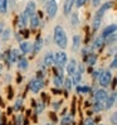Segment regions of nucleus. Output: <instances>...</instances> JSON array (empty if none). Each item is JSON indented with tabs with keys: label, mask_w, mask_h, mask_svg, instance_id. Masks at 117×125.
Here are the masks:
<instances>
[{
	"label": "nucleus",
	"mask_w": 117,
	"mask_h": 125,
	"mask_svg": "<svg viewBox=\"0 0 117 125\" xmlns=\"http://www.w3.org/2000/svg\"><path fill=\"white\" fill-rule=\"evenodd\" d=\"M27 115H28V116L32 115V111H30V110H28V111H27Z\"/></svg>",
	"instance_id": "obj_56"
},
{
	"label": "nucleus",
	"mask_w": 117,
	"mask_h": 125,
	"mask_svg": "<svg viewBox=\"0 0 117 125\" xmlns=\"http://www.w3.org/2000/svg\"><path fill=\"white\" fill-rule=\"evenodd\" d=\"M11 113H13V109H11V107H9V109H8V114L10 115Z\"/></svg>",
	"instance_id": "obj_55"
},
{
	"label": "nucleus",
	"mask_w": 117,
	"mask_h": 125,
	"mask_svg": "<svg viewBox=\"0 0 117 125\" xmlns=\"http://www.w3.org/2000/svg\"><path fill=\"white\" fill-rule=\"evenodd\" d=\"M102 73H103V70H97V71H93V72L91 73V75L93 76V78H94V80H97V81H98Z\"/></svg>",
	"instance_id": "obj_35"
},
{
	"label": "nucleus",
	"mask_w": 117,
	"mask_h": 125,
	"mask_svg": "<svg viewBox=\"0 0 117 125\" xmlns=\"http://www.w3.org/2000/svg\"><path fill=\"white\" fill-rule=\"evenodd\" d=\"M63 81H64L63 76L54 75V77H53V83H54V86H55V87H58V89H61V87L63 86Z\"/></svg>",
	"instance_id": "obj_24"
},
{
	"label": "nucleus",
	"mask_w": 117,
	"mask_h": 125,
	"mask_svg": "<svg viewBox=\"0 0 117 125\" xmlns=\"http://www.w3.org/2000/svg\"><path fill=\"white\" fill-rule=\"evenodd\" d=\"M24 125H29V121H28V120H25V121H24Z\"/></svg>",
	"instance_id": "obj_58"
},
{
	"label": "nucleus",
	"mask_w": 117,
	"mask_h": 125,
	"mask_svg": "<svg viewBox=\"0 0 117 125\" xmlns=\"http://www.w3.org/2000/svg\"><path fill=\"white\" fill-rule=\"evenodd\" d=\"M13 96H14V92H13V90H11V89H9V95H8V99H9V100H11V99H13Z\"/></svg>",
	"instance_id": "obj_49"
},
{
	"label": "nucleus",
	"mask_w": 117,
	"mask_h": 125,
	"mask_svg": "<svg viewBox=\"0 0 117 125\" xmlns=\"http://www.w3.org/2000/svg\"><path fill=\"white\" fill-rule=\"evenodd\" d=\"M76 91H77V94H90V92H92L91 87H90V86H87V85H84V86L77 85Z\"/></svg>",
	"instance_id": "obj_21"
},
{
	"label": "nucleus",
	"mask_w": 117,
	"mask_h": 125,
	"mask_svg": "<svg viewBox=\"0 0 117 125\" xmlns=\"http://www.w3.org/2000/svg\"><path fill=\"white\" fill-rule=\"evenodd\" d=\"M36 78H38V80H43V78H44V71L39 70L38 72H36Z\"/></svg>",
	"instance_id": "obj_39"
},
{
	"label": "nucleus",
	"mask_w": 117,
	"mask_h": 125,
	"mask_svg": "<svg viewBox=\"0 0 117 125\" xmlns=\"http://www.w3.org/2000/svg\"><path fill=\"white\" fill-rule=\"evenodd\" d=\"M63 85L65 86V90L67 91H69L72 87H73V83H72V78L71 77H67L64 81H63Z\"/></svg>",
	"instance_id": "obj_33"
},
{
	"label": "nucleus",
	"mask_w": 117,
	"mask_h": 125,
	"mask_svg": "<svg viewBox=\"0 0 117 125\" xmlns=\"http://www.w3.org/2000/svg\"><path fill=\"white\" fill-rule=\"evenodd\" d=\"M111 80H112V72H111V70L103 71V73L101 75V77L98 80V83L102 87H107L109 83H111Z\"/></svg>",
	"instance_id": "obj_4"
},
{
	"label": "nucleus",
	"mask_w": 117,
	"mask_h": 125,
	"mask_svg": "<svg viewBox=\"0 0 117 125\" xmlns=\"http://www.w3.org/2000/svg\"><path fill=\"white\" fill-rule=\"evenodd\" d=\"M108 96V94L105 89H98L94 91L93 94V99H94V102H105L106 99Z\"/></svg>",
	"instance_id": "obj_6"
},
{
	"label": "nucleus",
	"mask_w": 117,
	"mask_h": 125,
	"mask_svg": "<svg viewBox=\"0 0 117 125\" xmlns=\"http://www.w3.org/2000/svg\"><path fill=\"white\" fill-rule=\"evenodd\" d=\"M21 80H23V77H21V76L19 75V76H18V78H17V82H18V83H20V82H21Z\"/></svg>",
	"instance_id": "obj_52"
},
{
	"label": "nucleus",
	"mask_w": 117,
	"mask_h": 125,
	"mask_svg": "<svg viewBox=\"0 0 117 125\" xmlns=\"http://www.w3.org/2000/svg\"><path fill=\"white\" fill-rule=\"evenodd\" d=\"M18 20H19V27H20V29H23L27 24H28V20H29V18L25 15V14L23 13L18 18Z\"/></svg>",
	"instance_id": "obj_25"
},
{
	"label": "nucleus",
	"mask_w": 117,
	"mask_h": 125,
	"mask_svg": "<svg viewBox=\"0 0 117 125\" xmlns=\"http://www.w3.org/2000/svg\"><path fill=\"white\" fill-rule=\"evenodd\" d=\"M35 11H36V6H35V3L34 1H29L27 5H25V9H24V14L28 17V18H30V17H33L34 14H35Z\"/></svg>",
	"instance_id": "obj_9"
},
{
	"label": "nucleus",
	"mask_w": 117,
	"mask_h": 125,
	"mask_svg": "<svg viewBox=\"0 0 117 125\" xmlns=\"http://www.w3.org/2000/svg\"><path fill=\"white\" fill-rule=\"evenodd\" d=\"M0 35H1V39L3 41H8L10 37H11V31H10V29H4Z\"/></svg>",
	"instance_id": "obj_32"
},
{
	"label": "nucleus",
	"mask_w": 117,
	"mask_h": 125,
	"mask_svg": "<svg viewBox=\"0 0 117 125\" xmlns=\"http://www.w3.org/2000/svg\"><path fill=\"white\" fill-rule=\"evenodd\" d=\"M96 123H94V120H92L91 117H88L86 121H83V125H94Z\"/></svg>",
	"instance_id": "obj_41"
},
{
	"label": "nucleus",
	"mask_w": 117,
	"mask_h": 125,
	"mask_svg": "<svg viewBox=\"0 0 117 125\" xmlns=\"http://www.w3.org/2000/svg\"><path fill=\"white\" fill-rule=\"evenodd\" d=\"M111 81H112V83H109V85L112 86V90L115 91V90H116V78H115V77H112V80H111Z\"/></svg>",
	"instance_id": "obj_47"
},
{
	"label": "nucleus",
	"mask_w": 117,
	"mask_h": 125,
	"mask_svg": "<svg viewBox=\"0 0 117 125\" xmlns=\"http://www.w3.org/2000/svg\"><path fill=\"white\" fill-rule=\"evenodd\" d=\"M92 114H93V111H91V110H88V111H87V115H88V117H91Z\"/></svg>",
	"instance_id": "obj_54"
},
{
	"label": "nucleus",
	"mask_w": 117,
	"mask_h": 125,
	"mask_svg": "<svg viewBox=\"0 0 117 125\" xmlns=\"http://www.w3.org/2000/svg\"><path fill=\"white\" fill-rule=\"evenodd\" d=\"M35 107H36V114H40L43 110H44L45 105H44V102H43V101H39L38 104H35Z\"/></svg>",
	"instance_id": "obj_34"
},
{
	"label": "nucleus",
	"mask_w": 117,
	"mask_h": 125,
	"mask_svg": "<svg viewBox=\"0 0 117 125\" xmlns=\"http://www.w3.org/2000/svg\"><path fill=\"white\" fill-rule=\"evenodd\" d=\"M59 107H61V102H59V101H57V102H53V109H54V110H58Z\"/></svg>",
	"instance_id": "obj_45"
},
{
	"label": "nucleus",
	"mask_w": 117,
	"mask_h": 125,
	"mask_svg": "<svg viewBox=\"0 0 117 125\" xmlns=\"http://www.w3.org/2000/svg\"><path fill=\"white\" fill-rule=\"evenodd\" d=\"M43 63L45 64V67H52V66L54 64V53H53V52H48V53H45Z\"/></svg>",
	"instance_id": "obj_14"
},
{
	"label": "nucleus",
	"mask_w": 117,
	"mask_h": 125,
	"mask_svg": "<svg viewBox=\"0 0 117 125\" xmlns=\"http://www.w3.org/2000/svg\"><path fill=\"white\" fill-rule=\"evenodd\" d=\"M1 71H3V64L0 63V73H1Z\"/></svg>",
	"instance_id": "obj_57"
},
{
	"label": "nucleus",
	"mask_w": 117,
	"mask_h": 125,
	"mask_svg": "<svg viewBox=\"0 0 117 125\" xmlns=\"http://www.w3.org/2000/svg\"><path fill=\"white\" fill-rule=\"evenodd\" d=\"M82 75H83V73H81L78 70H76V72L71 76V78H72V83H74L76 86L81 83V81H82Z\"/></svg>",
	"instance_id": "obj_18"
},
{
	"label": "nucleus",
	"mask_w": 117,
	"mask_h": 125,
	"mask_svg": "<svg viewBox=\"0 0 117 125\" xmlns=\"http://www.w3.org/2000/svg\"><path fill=\"white\" fill-rule=\"evenodd\" d=\"M3 31H4V23H3V21H0V34H1Z\"/></svg>",
	"instance_id": "obj_51"
},
{
	"label": "nucleus",
	"mask_w": 117,
	"mask_h": 125,
	"mask_svg": "<svg viewBox=\"0 0 117 125\" xmlns=\"http://www.w3.org/2000/svg\"><path fill=\"white\" fill-rule=\"evenodd\" d=\"M97 54L96 53H93V52H91L90 54H88V57H87V60H86V63H88L90 66H94L96 64V62H97Z\"/></svg>",
	"instance_id": "obj_22"
},
{
	"label": "nucleus",
	"mask_w": 117,
	"mask_h": 125,
	"mask_svg": "<svg viewBox=\"0 0 117 125\" xmlns=\"http://www.w3.org/2000/svg\"><path fill=\"white\" fill-rule=\"evenodd\" d=\"M49 119L52 120L53 123H57V121H58V119H57V115H55V113H50V114H49Z\"/></svg>",
	"instance_id": "obj_40"
},
{
	"label": "nucleus",
	"mask_w": 117,
	"mask_h": 125,
	"mask_svg": "<svg viewBox=\"0 0 117 125\" xmlns=\"http://www.w3.org/2000/svg\"><path fill=\"white\" fill-rule=\"evenodd\" d=\"M116 38H117V34L113 33L111 35H108L107 38L105 39V43H106V44H108V46H113L115 43H116Z\"/></svg>",
	"instance_id": "obj_27"
},
{
	"label": "nucleus",
	"mask_w": 117,
	"mask_h": 125,
	"mask_svg": "<svg viewBox=\"0 0 117 125\" xmlns=\"http://www.w3.org/2000/svg\"><path fill=\"white\" fill-rule=\"evenodd\" d=\"M43 86H44V83H43V80L33 78V80H30V82H29V89H30V91L34 92V94L39 92V91L43 89Z\"/></svg>",
	"instance_id": "obj_5"
},
{
	"label": "nucleus",
	"mask_w": 117,
	"mask_h": 125,
	"mask_svg": "<svg viewBox=\"0 0 117 125\" xmlns=\"http://www.w3.org/2000/svg\"><path fill=\"white\" fill-rule=\"evenodd\" d=\"M53 39L54 43L59 47L62 51L67 48L68 46V38H67V34H65V31L62 25H55L53 29Z\"/></svg>",
	"instance_id": "obj_1"
},
{
	"label": "nucleus",
	"mask_w": 117,
	"mask_h": 125,
	"mask_svg": "<svg viewBox=\"0 0 117 125\" xmlns=\"http://www.w3.org/2000/svg\"><path fill=\"white\" fill-rule=\"evenodd\" d=\"M8 11V0H0V13L6 14Z\"/></svg>",
	"instance_id": "obj_30"
},
{
	"label": "nucleus",
	"mask_w": 117,
	"mask_h": 125,
	"mask_svg": "<svg viewBox=\"0 0 117 125\" xmlns=\"http://www.w3.org/2000/svg\"><path fill=\"white\" fill-rule=\"evenodd\" d=\"M77 70V61L74 60V58H71V60L67 62V64H65V71H67L68 73V77H71L73 73L76 72Z\"/></svg>",
	"instance_id": "obj_8"
},
{
	"label": "nucleus",
	"mask_w": 117,
	"mask_h": 125,
	"mask_svg": "<svg viewBox=\"0 0 117 125\" xmlns=\"http://www.w3.org/2000/svg\"><path fill=\"white\" fill-rule=\"evenodd\" d=\"M77 70H78L79 72H81V73H83V72H84V66H83V64L81 63V64H79L78 67H77Z\"/></svg>",
	"instance_id": "obj_48"
},
{
	"label": "nucleus",
	"mask_w": 117,
	"mask_h": 125,
	"mask_svg": "<svg viewBox=\"0 0 117 125\" xmlns=\"http://www.w3.org/2000/svg\"><path fill=\"white\" fill-rule=\"evenodd\" d=\"M21 124H23V116H21V115H19V116H17L15 125H21Z\"/></svg>",
	"instance_id": "obj_42"
},
{
	"label": "nucleus",
	"mask_w": 117,
	"mask_h": 125,
	"mask_svg": "<svg viewBox=\"0 0 117 125\" xmlns=\"http://www.w3.org/2000/svg\"><path fill=\"white\" fill-rule=\"evenodd\" d=\"M116 97H117L116 91H112L111 96H107V99H106V104H105V109H106V110L111 109V107L115 105V102H116Z\"/></svg>",
	"instance_id": "obj_13"
},
{
	"label": "nucleus",
	"mask_w": 117,
	"mask_h": 125,
	"mask_svg": "<svg viewBox=\"0 0 117 125\" xmlns=\"http://www.w3.org/2000/svg\"><path fill=\"white\" fill-rule=\"evenodd\" d=\"M81 42H82V39H81V37H79V35H74V37H73L72 49H73V51H78L79 47H81Z\"/></svg>",
	"instance_id": "obj_23"
},
{
	"label": "nucleus",
	"mask_w": 117,
	"mask_h": 125,
	"mask_svg": "<svg viewBox=\"0 0 117 125\" xmlns=\"http://www.w3.org/2000/svg\"><path fill=\"white\" fill-rule=\"evenodd\" d=\"M99 125H102V124H99Z\"/></svg>",
	"instance_id": "obj_62"
},
{
	"label": "nucleus",
	"mask_w": 117,
	"mask_h": 125,
	"mask_svg": "<svg viewBox=\"0 0 117 125\" xmlns=\"http://www.w3.org/2000/svg\"><path fill=\"white\" fill-rule=\"evenodd\" d=\"M72 124H74L73 116H64L61 121V125H72Z\"/></svg>",
	"instance_id": "obj_31"
},
{
	"label": "nucleus",
	"mask_w": 117,
	"mask_h": 125,
	"mask_svg": "<svg viewBox=\"0 0 117 125\" xmlns=\"http://www.w3.org/2000/svg\"><path fill=\"white\" fill-rule=\"evenodd\" d=\"M28 23L30 24V28L35 29V28H38V27H39V24H40V18H39L38 15H36V14H34L33 17L29 18Z\"/></svg>",
	"instance_id": "obj_17"
},
{
	"label": "nucleus",
	"mask_w": 117,
	"mask_h": 125,
	"mask_svg": "<svg viewBox=\"0 0 117 125\" xmlns=\"http://www.w3.org/2000/svg\"><path fill=\"white\" fill-rule=\"evenodd\" d=\"M99 1H101V0H92V5L93 6H98L99 5Z\"/></svg>",
	"instance_id": "obj_50"
},
{
	"label": "nucleus",
	"mask_w": 117,
	"mask_h": 125,
	"mask_svg": "<svg viewBox=\"0 0 117 125\" xmlns=\"http://www.w3.org/2000/svg\"><path fill=\"white\" fill-rule=\"evenodd\" d=\"M112 5H113L112 1H106V3H103V4L101 5V8L97 10V14H99V15H103L106 11H108L109 9L112 8Z\"/></svg>",
	"instance_id": "obj_16"
},
{
	"label": "nucleus",
	"mask_w": 117,
	"mask_h": 125,
	"mask_svg": "<svg viewBox=\"0 0 117 125\" xmlns=\"http://www.w3.org/2000/svg\"><path fill=\"white\" fill-rule=\"evenodd\" d=\"M28 66H29V63H28L27 58L23 57V56H19V58H18V68L19 70H27Z\"/></svg>",
	"instance_id": "obj_19"
},
{
	"label": "nucleus",
	"mask_w": 117,
	"mask_h": 125,
	"mask_svg": "<svg viewBox=\"0 0 117 125\" xmlns=\"http://www.w3.org/2000/svg\"><path fill=\"white\" fill-rule=\"evenodd\" d=\"M111 124L112 125H116L117 124V113H113L112 116H111Z\"/></svg>",
	"instance_id": "obj_38"
},
{
	"label": "nucleus",
	"mask_w": 117,
	"mask_h": 125,
	"mask_svg": "<svg viewBox=\"0 0 117 125\" xmlns=\"http://www.w3.org/2000/svg\"><path fill=\"white\" fill-rule=\"evenodd\" d=\"M42 48H43V39L40 38V35H38V37H36V39H35V42L33 43V51H32V52L34 54H38L42 51Z\"/></svg>",
	"instance_id": "obj_12"
},
{
	"label": "nucleus",
	"mask_w": 117,
	"mask_h": 125,
	"mask_svg": "<svg viewBox=\"0 0 117 125\" xmlns=\"http://www.w3.org/2000/svg\"><path fill=\"white\" fill-rule=\"evenodd\" d=\"M93 71H94V70H93V66H90V68H88V73L91 75V73H92Z\"/></svg>",
	"instance_id": "obj_53"
},
{
	"label": "nucleus",
	"mask_w": 117,
	"mask_h": 125,
	"mask_svg": "<svg viewBox=\"0 0 117 125\" xmlns=\"http://www.w3.org/2000/svg\"><path fill=\"white\" fill-rule=\"evenodd\" d=\"M103 43H105V39L99 35V37H97V38L94 39V42H93V44H92L91 48L92 49H101L102 46H103Z\"/></svg>",
	"instance_id": "obj_20"
},
{
	"label": "nucleus",
	"mask_w": 117,
	"mask_h": 125,
	"mask_svg": "<svg viewBox=\"0 0 117 125\" xmlns=\"http://www.w3.org/2000/svg\"><path fill=\"white\" fill-rule=\"evenodd\" d=\"M117 68V57L116 54H113V60H112V63L109 64V70H116Z\"/></svg>",
	"instance_id": "obj_36"
},
{
	"label": "nucleus",
	"mask_w": 117,
	"mask_h": 125,
	"mask_svg": "<svg viewBox=\"0 0 117 125\" xmlns=\"http://www.w3.org/2000/svg\"><path fill=\"white\" fill-rule=\"evenodd\" d=\"M116 29H117V25L115 24V23H112V24H109V25H107L103 31H102V34H101V37L103 39H106L108 35H111V34H113V33H116Z\"/></svg>",
	"instance_id": "obj_10"
},
{
	"label": "nucleus",
	"mask_w": 117,
	"mask_h": 125,
	"mask_svg": "<svg viewBox=\"0 0 117 125\" xmlns=\"http://www.w3.org/2000/svg\"><path fill=\"white\" fill-rule=\"evenodd\" d=\"M68 62V57L67 53L64 51H58V52L54 53V63L57 67H65V64Z\"/></svg>",
	"instance_id": "obj_3"
},
{
	"label": "nucleus",
	"mask_w": 117,
	"mask_h": 125,
	"mask_svg": "<svg viewBox=\"0 0 117 125\" xmlns=\"http://www.w3.org/2000/svg\"><path fill=\"white\" fill-rule=\"evenodd\" d=\"M91 52H93V49H92V48H90V47H84V48H82L81 54H82V58H83V61H84V62H86L87 57H88V54H90Z\"/></svg>",
	"instance_id": "obj_29"
},
{
	"label": "nucleus",
	"mask_w": 117,
	"mask_h": 125,
	"mask_svg": "<svg viewBox=\"0 0 117 125\" xmlns=\"http://www.w3.org/2000/svg\"><path fill=\"white\" fill-rule=\"evenodd\" d=\"M0 47H1V44H0Z\"/></svg>",
	"instance_id": "obj_61"
},
{
	"label": "nucleus",
	"mask_w": 117,
	"mask_h": 125,
	"mask_svg": "<svg viewBox=\"0 0 117 125\" xmlns=\"http://www.w3.org/2000/svg\"><path fill=\"white\" fill-rule=\"evenodd\" d=\"M74 6V0H65V3L63 5V13L64 15H69L72 13V9Z\"/></svg>",
	"instance_id": "obj_15"
},
{
	"label": "nucleus",
	"mask_w": 117,
	"mask_h": 125,
	"mask_svg": "<svg viewBox=\"0 0 117 125\" xmlns=\"http://www.w3.org/2000/svg\"><path fill=\"white\" fill-rule=\"evenodd\" d=\"M52 92H53L54 95H61V94H62L61 89H58V87H54V89H52Z\"/></svg>",
	"instance_id": "obj_44"
},
{
	"label": "nucleus",
	"mask_w": 117,
	"mask_h": 125,
	"mask_svg": "<svg viewBox=\"0 0 117 125\" xmlns=\"http://www.w3.org/2000/svg\"><path fill=\"white\" fill-rule=\"evenodd\" d=\"M21 102H23V100H21V99H19V100L17 101L15 106H14V109H15V110H19V109L21 107Z\"/></svg>",
	"instance_id": "obj_43"
},
{
	"label": "nucleus",
	"mask_w": 117,
	"mask_h": 125,
	"mask_svg": "<svg viewBox=\"0 0 117 125\" xmlns=\"http://www.w3.org/2000/svg\"><path fill=\"white\" fill-rule=\"evenodd\" d=\"M102 18H103V15H99V14H94L93 17V20H92V29L93 32H97L99 27H101V23H102Z\"/></svg>",
	"instance_id": "obj_11"
},
{
	"label": "nucleus",
	"mask_w": 117,
	"mask_h": 125,
	"mask_svg": "<svg viewBox=\"0 0 117 125\" xmlns=\"http://www.w3.org/2000/svg\"><path fill=\"white\" fill-rule=\"evenodd\" d=\"M71 24L72 27H78L79 24V18H78V13H72V15H71Z\"/></svg>",
	"instance_id": "obj_26"
},
{
	"label": "nucleus",
	"mask_w": 117,
	"mask_h": 125,
	"mask_svg": "<svg viewBox=\"0 0 117 125\" xmlns=\"http://www.w3.org/2000/svg\"><path fill=\"white\" fill-rule=\"evenodd\" d=\"M45 11H47V15L49 19H53L57 15V11H58V4H57V0H47V4H45Z\"/></svg>",
	"instance_id": "obj_2"
},
{
	"label": "nucleus",
	"mask_w": 117,
	"mask_h": 125,
	"mask_svg": "<svg viewBox=\"0 0 117 125\" xmlns=\"http://www.w3.org/2000/svg\"><path fill=\"white\" fill-rule=\"evenodd\" d=\"M20 33H23V34H21V37H24V38H28V37H29V31H27V29H24V31L20 32Z\"/></svg>",
	"instance_id": "obj_46"
},
{
	"label": "nucleus",
	"mask_w": 117,
	"mask_h": 125,
	"mask_svg": "<svg viewBox=\"0 0 117 125\" xmlns=\"http://www.w3.org/2000/svg\"><path fill=\"white\" fill-rule=\"evenodd\" d=\"M87 0H74V5L77 6V8H81V6H83L86 4Z\"/></svg>",
	"instance_id": "obj_37"
},
{
	"label": "nucleus",
	"mask_w": 117,
	"mask_h": 125,
	"mask_svg": "<svg viewBox=\"0 0 117 125\" xmlns=\"http://www.w3.org/2000/svg\"><path fill=\"white\" fill-rule=\"evenodd\" d=\"M43 1H47V0H43Z\"/></svg>",
	"instance_id": "obj_60"
},
{
	"label": "nucleus",
	"mask_w": 117,
	"mask_h": 125,
	"mask_svg": "<svg viewBox=\"0 0 117 125\" xmlns=\"http://www.w3.org/2000/svg\"><path fill=\"white\" fill-rule=\"evenodd\" d=\"M33 51V43L24 41V42H20L19 43V52H21V54H27V53H30Z\"/></svg>",
	"instance_id": "obj_7"
},
{
	"label": "nucleus",
	"mask_w": 117,
	"mask_h": 125,
	"mask_svg": "<svg viewBox=\"0 0 117 125\" xmlns=\"http://www.w3.org/2000/svg\"><path fill=\"white\" fill-rule=\"evenodd\" d=\"M92 106H93V111L101 113L105 109V102H94V104H92Z\"/></svg>",
	"instance_id": "obj_28"
},
{
	"label": "nucleus",
	"mask_w": 117,
	"mask_h": 125,
	"mask_svg": "<svg viewBox=\"0 0 117 125\" xmlns=\"http://www.w3.org/2000/svg\"><path fill=\"white\" fill-rule=\"evenodd\" d=\"M79 125H83V121H79Z\"/></svg>",
	"instance_id": "obj_59"
}]
</instances>
